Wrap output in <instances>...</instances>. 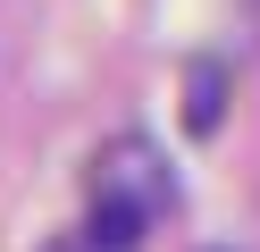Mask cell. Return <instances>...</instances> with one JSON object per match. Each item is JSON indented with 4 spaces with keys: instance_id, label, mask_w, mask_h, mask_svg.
Masks as SVG:
<instances>
[{
    "instance_id": "obj_1",
    "label": "cell",
    "mask_w": 260,
    "mask_h": 252,
    "mask_svg": "<svg viewBox=\"0 0 260 252\" xmlns=\"http://www.w3.org/2000/svg\"><path fill=\"white\" fill-rule=\"evenodd\" d=\"M168 210H176V177H168V160H159V143L118 134V143L92 151V177H84V227H76L92 252H135Z\"/></svg>"
},
{
    "instance_id": "obj_2",
    "label": "cell",
    "mask_w": 260,
    "mask_h": 252,
    "mask_svg": "<svg viewBox=\"0 0 260 252\" xmlns=\"http://www.w3.org/2000/svg\"><path fill=\"white\" fill-rule=\"evenodd\" d=\"M218 93H226V67H210V59H202V67H193V109H185V118H193V134L218 126Z\"/></svg>"
}]
</instances>
